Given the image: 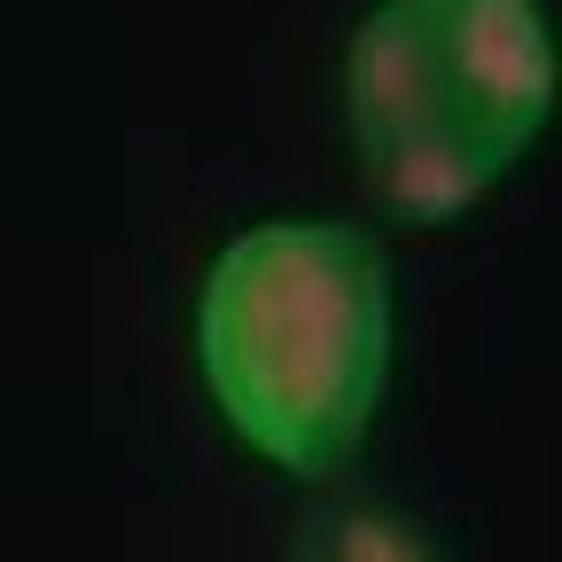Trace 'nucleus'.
Returning a JSON list of instances; mask_svg holds the SVG:
<instances>
[{
    "instance_id": "nucleus-1",
    "label": "nucleus",
    "mask_w": 562,
    "mask_h": 562,
    "mask_svg": "<svg viewBox=\"0 0 562 562\" xmlns=\"http://www.w3.org/2000/svg\"><path fill=\"white\" fill-rule=\"evenodd\" d=\"M195 360L250 453L297 476H336L391 383L383 250L336 220L243 227L203 273Z\"/></svg>"
},
{
    "instance_id": "nucleus-3",
    "label": "nucleus",
    "mask_w": 562,
    "mask_h": 562,
    "mask_svg": "<svg viewBox=\"0 0 562 562\" xmlns=\"http://www.w3.org/2000/svg\"><path fill=\"white\" fill-rule=\"evenodd\" d=\"M290 562H446L430 547V531L375 508V501H321L297 524V554Z\"/></svg>"
},
{
    "instance_id": "nucleus-2",
    "label": "nucleus",
    "mask_w": 562,
    "mask_h": 562,
    "mask_svg": "<svg viewBox=\"0 0 562 562\" xmlns=\"http://www.w3.org/2000/svg\"><path fill=\"white\" fill-rule=\"evenodd\" d=\"M554 110L539 0H383L351 32L344 117L391 220L438 227L501 180Z\"/></svg>"
}]
</instances>
